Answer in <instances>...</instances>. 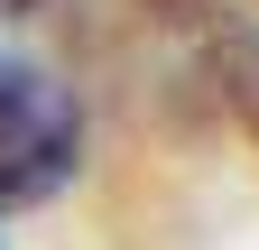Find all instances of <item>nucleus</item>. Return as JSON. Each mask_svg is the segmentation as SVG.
Listing matches in <instances>:
<instances>
[{
    "instance_id": "1",
    "label": "nucleus",
    "mask_w": 259,
    "mask_h": 250,
    "mask_svg": "<svg viewBox=\"0 0 259 250\" xmlns=\"http://www.w3.org/2000/svg\"><path fill=\"white\" fill-rule=\"evenodd\" d=\"M65 10L0 0V204H47L83 158V93L65 74Z\"/></svg>"
},
{
    "instance_id": "2",
    "label": "nucleus",
    "mask_w": 259,
    "mask_h": 250,
    "mask_svg": "<svg viewBox=\"0 0 259 250\" xmlns=\"http://www.w3.org/2000/svg\"><path fill=\"white\" fill-rule=\"evenodd\" d=\"M222 93H232V111L259 130V10L222 19Z\"/></svg>"
}]
</instances>
